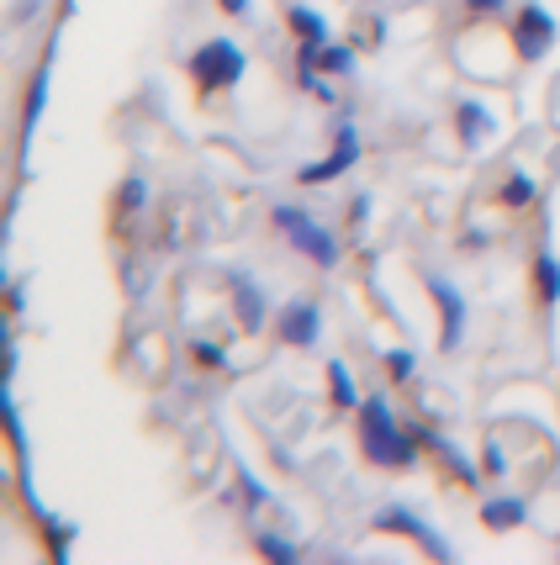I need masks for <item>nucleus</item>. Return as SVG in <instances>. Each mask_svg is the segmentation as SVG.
Instances as JSON below:
<instances>
[{
	"instance_id": "dca6fc26",
	"label": "nucleus",
	"mask_w": 560,
	"mask_h": 565,
	"mask_svg": "<svg viewBox=\"0 0 560 565\" xmlns=\"http://www.w3.org/2000/svg\"><path fill=\"white\" fill-rule=\"evenodd\" d=\"M502 201H508V206H529L534 201V180L529 175H508V185H502Z\"/></svg>"
},
{
	"instance_id": "f3484780",
	"label": "nucleus",
	"mask_w": 560,
	"mask_h": 565,
	"mask_svg": "<svg viewBox=\"0 0 560 565\" xmlns=\"http://www.w3.org/2000/svg\"><path fill=\"white\" fill-rule=\"evenodd\" d=\"M323 69L349 74V69H354V53H349V48H328V43H323Z\"/></svg>"
},
{
	"instance_id": "f8f14e48",
	"label": "nucleus",
	"mask_w": 560,
	"mask_h": 565,
	"mask_svg": "<svg viewBox=\"0 0 560 565\" xmlns=\"http://www.w3.org/2000/svg\"><path fill=\"white\" fill-rule=\"evenodd\" d=\"M43 101H48V69H37V74H32V96H27V117H22V133H27V138H32L37 117H43Z\"/></svg>"
},
{
	"instance_id": "1a4fd4ad",
	"label": "nucleus",
	"mask_w": 560,
	"mask_h": 565,
	"mask_svg": "<svg viewBox=\"0 0 560 565\" xmlns=\"http://www.w3.org/2000/svg\"><path fill=\"white\" fill-rule=\"evenodd\" d=\"M376 529H407V534H418V539H423V544H428V550H434L439 560H444V555H450V544H439V539H434V534H428V529H423V523H418V518H407V513H397V507H386V513L376 518Z\"/></svg>"
},
{
	"instance_id": "b1692460",
	"label": "nucleus",
	"mask_w": 560,
	"mask_h": 565,
	"mask_svg": "<svg viewBox=\"0 0 560 565\" xmlns=\"http://www.w3.org/2000/svg\"><path fill=\"white\" fill-rule=\"evenodd\" d=\"M502 0H471V11H497Z\"/></svg>"
},
{
	"instance_id": "ddd939ff",
	"label": "nucleus",
	"mask_w": 560,
	"mask_h": 565,
	"mask_svg": "<svg viewBox=\"0 0 560 565\" xmlns=\"http://www.w3.org/2000/svg\"><path fill=\"white\" fill-rule=\"evenodd\" d=\"M328 386H333V402L339 407H360V397H354V375L344 365H328Z\"/></svg>"
},
{
	"instance_id": "412c9836",
	"label": "nucleus",
	"mask_w": 560,
	"mask_h": 565,
	"mask_svg": "<svg viewBox=\"0 0 560 565\" xmlns=\"http://www.w3.org/2000/svg\"><path fill=\"white\" fill-rule=\"evenodd\" d=\"M122 201H127V206H143V180H127V185H122Z\"/></svg>"
},
{
	"instance_id": "393cba45",
	"label": "nucleus",
	"mask_w": 560,
	"mask_h": 565,
	"mask_svg": "<svg viewBox=\"0 0 560 565\" xmlns=\"http://www.w3.org/2000/svg\"><path fill=\"white\" fill-rule=\"evenodd\" d=\"M222 6H228V11H244V6H249V0H222Z\"/></svg>"
},
{
	"instance_id": "0eeeda50",
	"label": "nucleus",
	"mask_w": 560,
	"mask_h": 565,
	"mask_svg": "<svg viewBox=\"0 0 560 565\" xmlns=\"http://www.w3.org/2000/svg\"><path fill=\"white\" fill-rule=\"evenodd\" d=\"M360 159V148H354V133L344 127L339 133V148H333V159H323V164H312V169H302V180L307 185H317V180H333V175H344V169Z\"/></svg>"
},
{
	"instance_id": "aec40b11",
	"label": "nucleus",
	"mask_w": 560,
	"mask_h": 565,
	"mask_svg": "<svg viewBox=\"0 0 560 565\" xmlns=\"http://www.w3.org/2000/svg\"><path fill=\"white\" fill-rule=\"evenodd\" d=\"M275 222L280 228H296V222H307V212H296V206H275Z\"/></svg>"
},
{
	"instance_id": "f257e3e1",
	"label": "nucleus",
	"mask_w": 560,
	"mask_h": 565,
	"mask_svg": "<svg viewBox=\"0 0 560 565\" xmlns=\"http://www.w3.org/2000/svg\"><path fill=\"white\" fill-rule=\"evenodd\" d=\"M360 428H365V455L376 460V465H413V439L391 423V407H386V397H370V402H360Z\"/></svg>"
},
{
	"instance_id": "7ed1b4c3",
	"label": "nucleus",
	"mask_w": 560,
	"mask_h": 565,
	"mask_svg": "<svg viewBox=\"0 0 560 565\" xmlns=\"http://www.w3.org/2000/svg\"><path fill=\"white\" fill-rule=\"evenodd\" d=\"M513 37H518V53H524V59H545V48L555 43V22L539 6H524L513 22Z\"/></svg>"
},
{
	"instance_id": "6e6552de",
	"label": "nucleus",
	"mask_w": 560,
	"mask_h": 565,
	"mask_svg": "<svg viewBox=\"0 0 560 565\" xmlns=\"http://www.w3.org/2000/svg\"><path fill=\"white\" fill-rule=\"evenodd\" d=\"M233 296H238V323H244L249 333H259V323H265V296H259L244 275L233 280Z\"/></svg>"
},
{
	"instance_id": "2eb2a0df",
	"label": "nucleus",
	"mask_w": 560,
	"mask_h": 565,
	"mask_svg": "<svg viewBox=\"0 0 560 565\" xmlns=\"http://www.w3.org/2000/svg\"><path fill=\"white\" fill-rule=\"evenodd\" d=\"M460 133L465 138H487L492 133V117L481 106H460Z\"/></svg>"
},
{
	"instance_id": "20e7f679",
	"label": "nucleus",
	"mask_w": 560,
	"mask_h": 565,
	"mask_svg": "<svg viewBox=\"0 0 560 565\" xmlns=\"http://www.w3.org/2000/svg\"><path fill=\"white\" fill-rule=\"evenodd\" d=\"M291 243H296L302 254H312L317 265H339V243H333L323 228H317L312 217H307V222H296V228H291Z\"/></svg>"
},
{
	"instance_id": "4be33fe9",
	"label": "nucleus",
	"mask_w": 560,
	"mask_h": 565,
	"mask_svg": "<svg viewBox=\"0 0 560 565\" xmlns=\"http://www.w3.org/2000/svg\"><path fill=\"white\" fill-rule=\"evenodd\" d=\"M196 360H201V365H222V349H212V344H196Z\"/></svg>"
},
{
	"instance_id": "423d86ee",
	"label": "nucleus",
	"mask_w": 560,
	"mask_h": 565,
	"mask_svg": "<svg viewBox=\"0 0 560 565\" xmlns=\"http://www.w3.org/2000/svg\"><path fill=\"white\" fill-rule=\"evenodd\" d=\"M428 291H434L439 307H444V349H455L460 344V323H465V301H460V291L450 286V280H428Z\"/></svg>"
},
{
	"instance_id": "f03ea898",
	"label": "nucleus",
	"mask_w": 560,
	"mask_h": 565,
	"mask_svg": "<svg viewBox=\"0 0 560 565\" xmlns=\"http://www.w3.org/2000/svg\"><path fill=\"white\" fill-rule=\"evenodd\" d=\"M191 69H196V80L207 85V90H217V85H238L244 80V53H238L228 37H217V43H207L191 59Z\"/></svg>"
},
{
	"instance_id": "9b49d317",
	"label": "nucleus",
	"mask_w": 560,
	"mask_h": 565,
	"mask_svg": "<svg viewBox=\"0 0 560 565\" xmlns=\"http://www.w3.org/2000/svg\"><path fill=\"white\" fill-rule=\"evenodd\" d=\"M291 27H296V37H307V43H317V48L328 43V27H323V16H317V11H307V6H296V11H291Z\"/></svg>"
},
{
	"instance_id": "9d476101",
	"label": "nucleus",
	"mask_w": 560,
	"mask_h": 565,
	"mask_svg": "<svg viewBox=\"0 0 560 565\" xmlns=\"http://www.w3.org/2000/svg\"><path fill=\"white\" fill-rule=\"evenodd\" d=\"M481 518H487L492 529H508V523H524L529 513H524V502H518V497H497V502L481 507Z\"/></svg>"
},
{
	"instance_id": "6ab92c4d",
	"label": "nucleus",
	"mask_w": 560,
	"mask_h": 565,
	"mask_svg": "<svg viewBox=\"0 0 560 565\" xmlns=\"http://www.w3.org/2000/svg\"><path fill=\"white\" fill-rule=\"evenodd\" d=\"M386 360H391V375H397V381H407V375H413V354H407V349H391Z\"/></svg>"
},
{
	"instance_id": "a211bd4d",
	"label": "nucleus",
	"mask_w": 560,
	"mask_h": 565,
	"mask_svg": "<svg viewBox=\"0 0 560 565\" xmlns=\"http://www.w3.org/2000/svg\"><path fill=\"white\" fill-rule=\"evenodd\" d=\"M259 555H270V560H296L291 544H280V539H270V534H259Z\"/></svg>"
},
{
	"instance_id": "4468645a",
	"label": "nucleus",
	"mask_w": 560,
	"mask_h": 565,
	"mask_svg": "<svg viewBox=\"0 0 560 565\" xmlns=\"http://www.w3.org/2000/svg\"><path fill=\"white\" fill-rule=\"evenodd\" d=\"M534 275H539V296H545V301H555V296H560V265H555L550 254H539Z\"/></svg>"
},
{
	"instance_id": "5701e85b",
	"label": "nucleus",
	"mask_w": 560,
	"mask_h": 565,
	"mask_svg": "<svg viewBox=\"0 0 560 565\" xmlns=\"http://www.w3.org/2000/svg\"><path fill=\"white\" fill-rule=\"evenodd\" d=\"M487 470H492V476L502 470V449H497V444H487Z\"/></svg>"
},
{
	"instance_id": "39448f33",
	"label": "nucleus",
	"mask_w": 560,
	"mask_h": 565,
	"mask_svg": "<svg viewBox=\"0 0 560 565\" xmlns=\"http://www.w3.org/2000/svg\"><path fill=\"white\" fill-rule=\"evenodd\" d=\"M280 338H286V344H312L317 338V307L312 301H291L286 307V317H280Z\"/></svg>"
}]
</instances>
